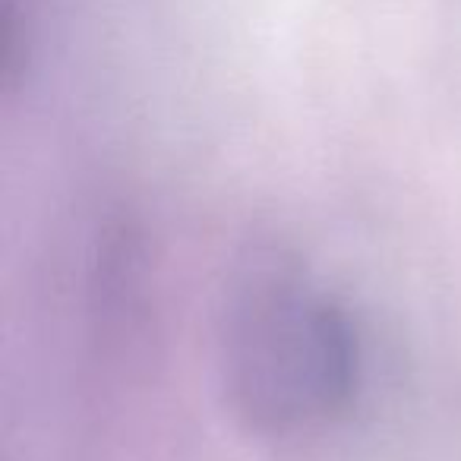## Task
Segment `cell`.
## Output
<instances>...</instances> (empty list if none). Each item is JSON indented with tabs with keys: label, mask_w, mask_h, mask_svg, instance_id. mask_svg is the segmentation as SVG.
Returning a JSON list of instances; mask_svg holds the SVG:
<instances>
[{
	"label": "cell",
	"mask_w": 461,
	"mask_h": 461,
	"mask_svg": "<svg viewBox=\"0 0 461 461\" xmlns=\"http://www.w3.org/2000/svg\"><path fill=\"white\" fill-rule=\"evenodd\" d=\"M218 366L234 417L272 446H303L345 429L370 373L351 307L282 250H257L230 278Z\"/></svg>",
	"instance_id": "cell-1"
}]
</instances>
